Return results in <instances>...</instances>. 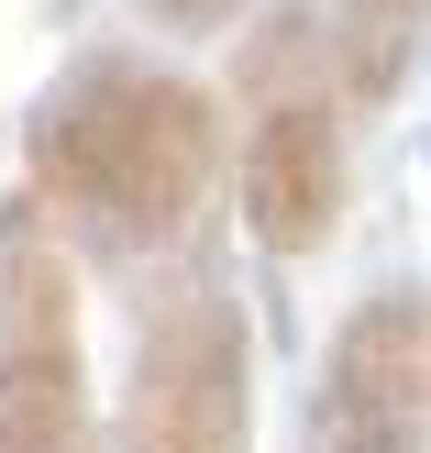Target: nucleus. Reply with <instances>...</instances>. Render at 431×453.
<instances>
[{"label": "nucleus", "mask_w": 431, "mask_h": 453, "mask_svg": "<svg viewBox=\"0 0 431 453\" xmlns=\"http://www.w3.org/2000/svg\"><path fill=\"white\" fill-rule=\"evenodd\" d=\"M233 100H243V155H233V211L255 255L299 265L343 233V100H332V34L310 0H266L233 44Z\"/></svg>", "instance_id": "2"}, {"label": "nucleus", "mask_w": 431, "mask_h": 453, "mask_svg": "<svg viewBox=\"0 0 431 453\" xmlns=\"http://www.w3.org/2000/svg\"><path fill=\"white\" fill-rule=\"evenodd\" d=\"M0 453H100L78 265L34 199H0Z\"/></svg>", "instance_id": "4"}, {"label": "nucleus", "mask_w": 431, "mask_h": 453, "mask_svg": "<svg viewBox=\"0 0 431 453\" xmlns=\"http://www.w3.org/2000/svg\"><path fill=\"white\" fill-rule=\"evenodd\" d=\"M221 100L144 44H78L22 111V199L66 243V265L189 255L221 199Z\"/></svg>", "instance_id": "1"}, {"label": "nucleus", "mask_w": 431, "mask_h": 453, "mask_svg": "<svg viewBox=\"0 0 431 453\" xmlns=\"http://www.w3.org/2000/svg\"><path fill=\"white\" fill-rule=\"evenodd\" d=\"M122 453H255V310L211 265H177L133 321Z\"/></svg>", "instance_id": "3"}, {"label": "nucleus", "mask_w": 431, "mask_h": 453, "mask_svg": "<svg viewBox=\"0 0 431 453\" xmlns=\"http://www.w3.org/2000/svg\"><path fill=\"white\" fill-rule=\"evenodd\" d=\"M255 0H133V22H155L166 44H199V34H233Z\"/></svg>", "instance_id": "7"}, {"label": "nucleus", "mask_w": 431, "mask_h": 453, "mask_svg": "<svg viewBox=\"0 0 431 453\" xmlns=\"http://www.w3.org/2000/svg\"><path fill=\"white\" fill-rule=\"evenodd\" d=\"M299 453H431V288H366L299 398Z\"/></svg>", "instance_id": "5"}, {"label": "nucleus", "mask_w": 431, "mask_h": 453, "mask_svg": "<svg viewBox=\"0 0 431 453\" xmlns=\"http://www.w3.org/2000/svg\"><path fill=\"white\" fill-rule=\"evenodd\" d=\"M332 100L343 111H388L431 56V0H332Z\"/></svg>", "instance_id": "6"}]
</instances>
